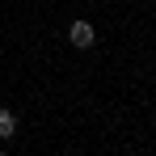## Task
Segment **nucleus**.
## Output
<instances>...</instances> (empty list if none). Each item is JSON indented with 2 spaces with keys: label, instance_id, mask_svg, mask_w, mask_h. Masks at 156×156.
<instances>
[{
  "label": "nucleus",
  "instance_id": "7ed1b4c3",
  "mask_svg": "<svg viewBox=\"0 0 156 156\" xmlns=\"http://www.w3.org/2000/svg\"><path fill=\"white\" fill-rule=\"evenodd\" d=\"M0 156H9V152H4V148H0Z\"/></svg>",
  "mask_w": 156,
  "mask_h": 156
},
{
  "label": "nucleus",
  "instance_id": "f257e3e1",
  "mask_svg": "<svg viewBox=\"0 0 156 156\" xmlns=\"http://www.w3.org/2000/svg\"><path fill=\"white\" fill-rule=\"evenodd\" d=\"M68 42H72L76 51H89V47L97 42V30H93L84 17H80V21H72V26H68Z\"/></svg>",
  "mask_w": 156,
  "mask_h": 156
},
{
  "label": "nucleus",
  "instance_id": "f03ea898",
  "mask_svg": "<svg viewBox=\"0 0 156 156\" xmlns=\"http://www.w3.org/2000/svg\"><path fill=\"white\" fill-rule=\"evenodd\" d=\"M13 135H17V114L0 110V139H13Z\"/></svg>",
  "mask_w": 156,
  "mask_h": 156
}]
</instances>
